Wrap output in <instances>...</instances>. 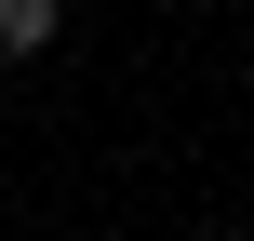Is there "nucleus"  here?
<instances>
[{"label": "nucleus", "mask_w": 254, "mask_h": 241, "mask_svg": "<svg viewBox=\"0 0 254 241\" xmlns=\"http://www.w3.org/2000/svg\"><path fill=\"white\" fill-rule=\"evenodd\" d=\"M54 27H67V0H0V54H13V67L54 54Z\"/></svg>", "instance_id": "obj_1"}]
</instances>
